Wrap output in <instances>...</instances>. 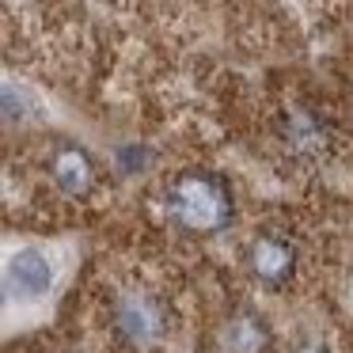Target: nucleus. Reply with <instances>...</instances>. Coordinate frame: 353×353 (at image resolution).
<instances>
[{
  "label": "nucleus",
  "mask_w": 353,
  "mask_h": 353,
  "mask_svg": "<svg viewBox=\"0 0 353 353\" xmlns=\"http://www.w3.org/2000/svg\"><path fill=\"white\" fill-rule=\"evenodd\" d=\"M110 327L133 350H148L152 342H160V334L168 330V315L163 304L145 289H125L110 307Z\"/></svg>",
  "instance_id": "obj_2"
},
{
  "label": "nucleus",
  "mask_w": 353,
  "mask_h": 353,
  "mask_svg": "<svg viewBox=\"0 0 353 353\" xmlns=\"http://www.w3.org/2000/svg\"><path fill=\"white\" fill-rule=\"evenodd\" d=\"M270 342L266 323L254 312H232L216 330V350L221 353H262Z\"/></svg>",
  "instance_id": "obj_6"
},
{
  "label": "nucleus",
  "mask_w": 353,
  "mask_h": 353,
  "mask_svg": "<svg viewBox=\"0 0 353 353\" xmlns=\"http://www.w3.org/2000/svg\"><path fill=\"white\" fill-rule=\"evenodd\" d=\"M232 213H236L232 186L216 171L190 168L163 186V216L186 236H213L232 224Z\"/></svg>",
  "instance_id": "obj_1"
},
{
  "label": "nucleus",
  "mask_w": 353,
  "mask_h": 353,
  "mask_svg": "<svg viewBox=\"0 0 353 353\" xmlns=\"http://www.w3.org/2000/svg\"><path fill=\"white\" fill-rule=\"evenodd\" d=\"M247 270L259 285L281 292L289 289L292 274H296V247L289 236H277V232H259L247 247Z\"/></svg>",
  "instance_id": "obj_3"
},
{
  "label": "nucleus",
  "mask_w": 353,
  "mask_h": 353,
  "mask_svg": "<svg viewBox=\"0 0 353 353\" xmlns=\"http://www.w3.org/2000/svg\"><path fill=\"white\" fill-rule=\"evenodd\" d=\"M292 353H327V345H319V342H300Z\"/></svg>",
  "instance_id": "obj_8"
},
{
  "label": "nucleus",
  "mask_w": 353,
  "mask_h": 353,
  "mask_svg": "<svg viewBox=\"0 0 353 353\" xmlns=\"http://www.w3.org/2000/svg\"><path fill=\"white\" fill-rule=\"evenodd\" d=\"M50 179H54L69 198H84V194H92L95 183H99V168H95V160L84 148L57 145L54 156H50Z\"/></svg>",
  "instance_id": "obj_5"
},
{
  "label": "nucleus",
  "mask_w": 353,
  "mask_h": 353,
  "mask_svg": "<svg viewBox=\"0 0 353 353\" xmlns=\"http://www.w3.org/2000/svg\"><path fill=\"white\" fill-rule=\"evenodd\" d=\"M57 277V266L46 251L39 247H23L8 259V270H4V285H8L12 296H23V300H34L42 292H50Z\"/></svg>",
  "instance_id": "obj_4"
},
{
  "label": "nucleus",
  "mask_w": 353,
  "mask_h": 353,
  "mask_svg": "<svg viewBox=\"0 0 353 353\" xmlns=\"http://www.w3.org/2000/svg\"><path fill=\"white\" fill-rule=\"evenodd\" d=\"M281 141L292 152H323L327 145V125L312 114L307 107H289L281 118Z\"/></svg>",
  "instance_id": "obj_7"
}]
</instances>
